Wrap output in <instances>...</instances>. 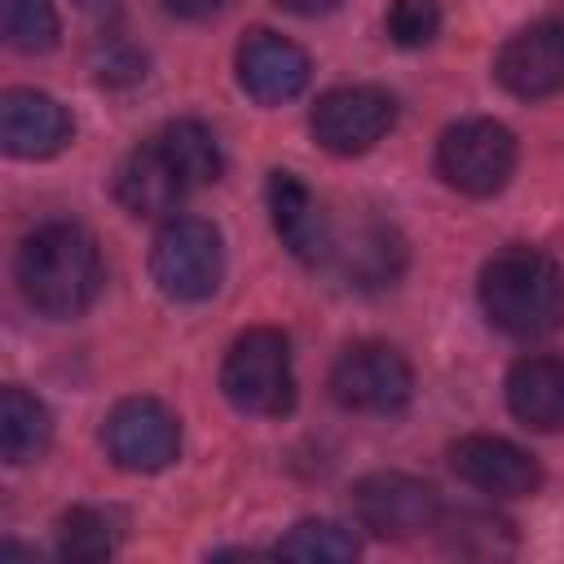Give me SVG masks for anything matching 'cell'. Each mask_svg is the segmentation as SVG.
Returning <instances> with one entry per match:
<instances>
[{"label":"cell","instance_id":"6da1fadb","mask_svg":"<svg viewBox=\"0 0 564 564\" xmlns=\"http://www.w3.org/2000/svg\"><path fill=\"white\" fill-rule=\"evenodd\" d=\"M13 278L22 300L40 317H53V322L79 317L106 282L101 247L79 220H48L22 238Z\"/></svg>","mask_w":564,"mask_h":564},{"label":"cell","instance_id":"7a4b0ae2","mask_svg":"<svg viewBox=\"0 0 564 564\" xmlns=\"http://www.w3.org/2000/svg\"><path fill=\"white\" fill-rule=\"evenodd\" d=\"M480 308L511 339H542L564 326V269L538 247H507L480 269Z\"/></svg>","mask_w":564,"mask_h":564},{"label":"cell","instance_id":"3957f363","mask_svg":"<svg viewBox=\"0 0 564 564\" xmlns=\"http://www.w3.org/2000/svg\"><path fill=\"white\" fill-rule=\"evenodd\" d=\"M220 392L234 410L256 419H278L295 405V375H291V344L273 326H256L238 335L220 366Z\"/></svg>","mask_w":564,"mask_h":564},{"label":"cell","instance_id":"277c9868","mask_svg":"<svg viewBox=\"0 0 564 564\" xmlns=\"http://www.w3.org/2000/svg\"><path fill=\"white\" fill-rule=\"evenodd\" d=\"M150 273L154 286L176 304L212 300L225 278V247L220 229L203 216H172L154 234L150 247Z\"/></svg>","mask_w":564,"mask_h":564},{"label":"cell","instance_id":"5b68a950","mask_svg":"<svg viewBox=\"0 0 564 564\" xmlns=\"http://www.w3.org/2000/svg\"><path fill=\"white\" fill-rule=\"evenodd\" d=\"M436 172L449 189L489 198L516 172V137L494 119H458L436 141Z\"/></svg>","mask_w":564,"mask_h":564},{"label":"cell","instance_id":"8992f818","mask_svg":"<svg viewBox=\"0 0 564 564\" xmlns=\"http://www.w3.org/2000/svg\"><path fill=\"white\" fill-rule=\"evenodd\" d=\"M330 397L352 414H397L414 397V370L388 344H352L330 366Z\"/></svg>","mask_w":564,"mask_h":564},{"label":"cell","instance_id":"52a82bcc","mask_svg":"<svg viewBox=\"0 0 564 564\" xmlns=\"http://www.w3.org/2000/svg\"><path fill=\"white\" fill-rule=\"evenodd\" d=\"M397 123V101L392 93L375 88V84H344L317 97L308 128L317 137L322 150L330 154H366L370 145H379Z\"/></svg>","mask_w":564,"mask_h":564},{"label":"cell","instance_id":"ba28073f","mask_svg":"<svg viewBox=\"0 0 564 564\" xmlns=\"http://www.w3.org/2000/svg\"><path fill=\"white\" fill-rule=\"evenodd\" d=\"M352 516L375 538H414L436 529L441 494L405 471H370L352 485Z\"/></svg>","mask_w":564,"mask_h":564},{"label":"cell","instance_id":"9c48e42d","mask_svg":"<svg viewBox=\"0 0 564 564\" xmlns=\"http://www.w3.org/2000/svg\"><path fill=\"white\" fill-rule=\"evenodd\" d=\"M101 441L123 471H163L181 449V423L163 401L128 397L106 414Z\"/></svg>","mask_w":564,"mask_h":564},{"label":"cell","instance_id":"30bf717a","mask_svg":"<svg viewBox=\"0 0 564 564\" xmlns=\"http://www.w3.org/2000/svg\"><path fill=\"white\" fill-rule=\"evenodd\" d=\"M449 467L463 485L489 494V498H529L542 485V467L529 449L502 436H463L449 445Z\"/></svg>","mask_w":564,"mask_h":564},{"label":"cell","instance_id":"8fae6325","mask_svg":"<svg viewBox=\"0 0 564 564\" xmlns=\"http://www.w3.org/2000/svg\"><path fill=\"white\" fill-rule=\"evenodd\" d=\"M494 79L524 101L564 93V22L520 26L494 57Z\"/></svg>","mask_w":564,"mask_h":564},{"label":"cell","instance_id":"7c38bea8","mask_svg":"<svg viewBox=\"0 0 564 564\" xmlns=\"http://www.w3.org/2000/svg\"><path fill=\"white\" fill-rule=\"evenodd\" d=\"M238 84L247 97H256L260 106H278V101H291L304 93L308 84V53L278 35V31H251L242 44H238Z\"/></svg>","mask_w":564,"mask_h":564},{"label":"cell","instance_id":"4fadbf2b","mask_svg":"<svg viewBox=\"0 0 564 564\" xmlns=\"http://www.w3.org/2000/svg\"><path fill=\"white\" fill-rule=\"evenodd\" d=\"M0 141L13 159H53L70 141V115L48 93L9 88L0 101Z\"/></svg>","mask_w":564,"mask_h":564},{"label":"cell","instance_id":"5bb4252c","mask_svg":"<svg viewBox=\"0 0 564 564\" xmlns=\"http://www.w3.org/2000/svg\"><path fill=\"white\" fill-rule=\"evenodd\" d=\"M269 216H273V229H278L282 247L295 260L322 264L335 251L330 216L322 212V203L313 198V189L295 172H273L269 176Z\"/></svg>","mask_w":564,"mask_h":564},{"label":"cell","instance_id":"9a60e30c","mask_svg":"<svg viewBox=\"0 0 564 564\" xmlns=\"http://www.w3.org/2000/svg\"><path fill=\"white\" fill-rule=\"evenodd\" d=\"M115 194L132 216H167L176 212V203L189 194L185 176L172 167V159L163 154V145L150 137L145 145H137L115 176Z\"/></svg>","mask_w":564,"mask_h":564},{"label":"cell","instance_id":"2e32d148","mask_svg":"<svg viewBox=\"0 0 564 564\" xmlns=\"http://www.w3.org/2000/svg\"><path fill=\"white\" fill-rule=\"evenodd\" d=\"M507 410L533 432H564V357H520L507 370Z\"/></svg>","mask_w":564,"mask_h":564},{"label":"cell","instance_id":"e0dca14e","mask_svg":"<svg viewBox=\"0 0 564 564\" xmlns=\"http://www.w3.org/2000/svg\"><path fill=\"white\" fill-rule=\"evenodd\" d=\"M53 441V414L40 397H31L26 388H4L0 392V454L4 463L22 467L31 458H40Z\"/></svg>","mask_w":564,"mask_h":564},{"label":"cell","instance_id":"ac0fdd59","mask_svg":"<svg viewBox=\"0 0 564 564\" xmlns=\"http://www.w3.org/2000/svg\"><path fill=\"white\" fill-rule=\"evenodd\" d=\"M154 141L163 145V154L172 159V167L185 176L189 189L212 185L220 176V167H225L216 132L207 123H198V119H172V123H163L154 132Z\"/></svg>","mask_w":564,"mask_h":564},{"label":"cell","instance_id":"d6986e66","mask_svg":"<svg viewBox=\"0 0 564 564\" xmlns=\"http://www.w3.org/2000/svg\"><path fill=\"white\" fill-rule=\"evenodd\" d=\"M119 538H123V516L119 511H110V507H70L62 516V529H57V551H62V560L93 564V560L115 555Z\"/></svg>","mask_w":564,"mask_h":564},{"label":"cell","instance_id":"ffe728a7","mask_svg":"<svg viewBox=\"0 0 564 564\" xmlns=\"http://www.w3.org/2000/svg\"><path fill=\"white\" fill-rule=\"evenodd\" d=\"M401 260H405L401 238L392 229H383V225H366L352 238V247L344 251V273L357 286H383V282H392L401 273Z\"/></svg>","mask_w":564,"mask_h":564},{"label":"cell","instance_id":"44dd1931","mask_svg":"<svg viewBox=\"0 0 564 564\" xmlns=\"http://www.w3.org/2000/svg\"><path fill=\"white\" fill-rule=\"evenodd\" d=\"M278 555L286 560H317V564H344V560H357V538L352 529L335 524V520H300L278 546Z\"/></svg>","mask_w":564,"mask_h":564},{"label":"cell","instance_id":"7402d4cb","mask_svg":"<svg viewBox=\"0 0 564 564\" xmlns=\"http://www.w3.org/2000/svg\"><path fill=\"white\" fill-rule=\"evenodd\" d=\"M0 31L18 53H48L62 26L48 0H0Z\"/></svg>","mask_w":564,"mask_h":564},{"label":"cell","instance_id":"603a6c76","mask_svg":"<svg viewBox=\"0 0 564 564\" xmlns=\"http://www.w3.org/2000/svg\"><path fill=\"white\" fill-rule=\"evenodd\" d=\"M436 529H449V533H445V546H449V551H463V555H471V551L498 555V551H507V546H498V538H507L511 524L498 520V516H485V511H458L449 524L436 520Z\"/></svg>","mask_w":564,"mask_h":564},{"label":"cell","instance_id":"cb8c5ba5","mask_svg":"<svg viewBox=\"0 0 564 564\" xmlns=\"http://www.w3.org/2000/svg\"><path fill=\"white\" fill-rule=\"evenodd\" d=\"M441 31V0H392L388 9V35L401 48H423Z\"/></svg>","mask_w":564,"mask_h":564},{"label":"cell","instance_id":"d4e9b609","mask_svg":"<svg viewBox=\"0 0 564 564\" xmlns=\"http://www.w3.org/2000/svg\"><path fill=\"white\" fill-rule=\"evenodd\" d=\"M225 0H163V9L167 13H176V18H207V13H216Z\"/></svg>","mask_w":564,"mask_h":564},{"label":"cell","instance_id":"484cf974","mask_svg":"<svg viewBox=\"0 0 564 564\" xmlns=\"http://www.w3.org/2000/svg\"><path fill=\"white\" fill-rule=\"evenodd\" d=\"M282 9H291V13H304V18H313V13H326V9H335L339 0H278Z\"/></svg>","mask_w":564,"mask_h":564},{"label":"cell","instance_id":"4316f807","mask_svg":"<svg viewBox=\"0 0 564 564\" xmlns=\"http://www.w3.org/2000/svg\"><path fill=\"white\" fill-rule=\"evenodd\" d=\"M75 4H79V9H93V13H97V9H106L110 0H75Z\"/></svg>","mask_w":564,"mask_h":564}]
</instances>
